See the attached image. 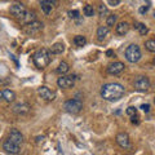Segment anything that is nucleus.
I'll return each instance as SVG.
<instances>
[{
  "label": "nucleus",
  "instance_id": "f257e3e1",
  "mask_svg": "<svg viewBox=\"0 0 155 155\" xmlns=\"http://www.w3.org/2000/svg\"><path fill=\"white\" fill-rule=\"evenodd\" d=\"M124 87L119 83H107L101 88V97L106 101H110V102L120 100L124 96Z\"/></svg>",
  "mask_w": 155,
  "mask_h": 155
},
{
  "label": "nucleus",
  "instance_id": "f03ea898",
  "mask_svg": "<svg viewBox=\"0 0 155 155\" xmlns=\"http://www.w3.org/2000/svg\"><path fill=\"white\" fill-rule=\"evenodd\" d=\"M32 61L38 69H44L49 65L51 62V52L47 48H41V49L36 51L32 56Z\"/></svg>",
  "mask_w": 155,
  "mask_h": 155
},
{
  "label": "nucleus",
  "instance_id": "7ed1b4c3",
  "mask_svg": "<svg viewBox=\"0 0 155 155\" xmlns=\"http://www.w3.org/2000/svg\"><path fill=\"white\" fill-rule=\"evenodd\" d=\"M141 49H140L138 45L136 44H130L127 49H125V58L130 64H134V62H138L141 60Z\"/></svg>",
  "mask_w": 155,
  "mask_h": 155
},
{
  "label": "nucleus",
  "instance_id": "20e7f679",
  "mask_svg": "<svg viewBox=\"0 0 155 155\" xmlns=\"http://www.w3.org/2000/svg\"><path fill=\"white\" fill-rule=\"evenodd\" d=\"M64 109L69 114H78L83 109V102L80 100H69L64 104Z\"/></svg>",
  "mask_w": 155,
  "mask_h": 155
},
{
  "label": "nucleus",
  "instance_id": "39448f33",
  "mask_svg": "<svg viewBox=\"0 0 155 155\" xmlns=\"http://www.w3.org/2000/svg\"><path fill=\"white\" fill-rule=\"evenodd\" d=\"M26 12H27V9H26V7L23 5L22 3H17V4H13V5L11 7V13L13 14L14 17H16L17 19H21L25 17V14H26Z\"/></svg>",
  "mask_w": 155,
  "mask_h": 155
},
{
  "label": "nucleus",
  "instance_id": "423d86ee",
  "mask_svg": "<svg viewBox=\"0 0 155 155\" xmlns=\"http://www.w3.org/2000/svg\"><path fill=\"white\" fill-rule=\"evenodd\" d=\"M133 84H134V88L137 91H140V92H145V91H147L150 88V80H149V78H146V76L136 78Z\"/></svg>",
  "mask_w": 155,
  "mask_h": 155
},
{
  "label": "nucleus",
  "instance_id": "0eeeda50",
  "mask_svg": "<svg viewBox=\"0 0 155 155\" xmlns=\"http://www.w3.org/2000/svg\"><path fill=\"white\" fill-rule=\"evenodd\" d=\"M75 75H69V76H61L57 80V85L60 88H71L75 83Z\"/></svg>",
  "mask_w": 155,
  "mask_h": 155
},
{
  "label": "nucleus",
  "instance_id": "6e6552de",
  "mask_svg": "<svg viewBox=\"0 0 155 155\" xmlns=\"http://www.w3.org/2000/svg\"><path fill=\"white\" fill-rule=\"evenodd\" d=\"M3 149L5 150V151L8 153V154H18L19 153V150H21V146L19 145H17V143H14L13 141H11V140H5L4 141V143H3Z\"/></svg>",
  "mask_w": 155,
  "mask_h": 155
},
{
  "label": "nucleus",
  "instance_id": "1a4fd4ad",
  "mask_svg": "<svg viewBox=\"0 0 155 155\" xmlns=\"http://www.w3.org/2000/svg\"><path fill=\"white\" fill-rule=\"evenodd\" d=\"M38 93H39V96L41 97V98H44V100H47V101H53L56 98V93L53 91H51L48 87H40V88H38Z\"/></svg>",
  "mask_w": 155,
  "mask_h": 155
},
{
  "label": "nucleus",
  "instance_id": "9d476101",
  "mask_svg": "<svg viewBox=\"0 0 155 155\" xmlns=\"http://www.w3.org/2000/svg\"><path fill=\"white\" fill-rule=\"evenodd\" d=\"M125 69V65L123 64V62H114V64H110L107 66V72L111 75H118L120 74V72H123Z\"/></svg>",
  "mask_w": 155,
  "mask_h": 155
},
{
  "label": "nucleus",
  "instance_id": "9b49d317",
  "mask_svg": "<svg viewBox=\"0 0 155 155\" xmlns=\"http://www.w3.org/2000/svg\"><path fill=\"white\" fill-rule=\"evenodd\" d=\"M23 30H25V32H27V34H36L40 30H43V22L34 21L31 23H28V25H25Z\"/></svg>",
  "mask_w": 155,
  "mask_h": 155
},
{
  "label": "nucleus",
  "instance_id": "f8f14e48",
  "mask_svg": "<svg viewBox=\"0 0 155 155\" xmlns=\"http://www.w3.org/2000/svg\"><path fill=\"white\" fill-rule=\"evenodd\" d=\"M115 140H116V143H118L120 147H123V149H127V147L130 146L129 136H128L127 133H124V132L116 134V138H115Z\"/></svg>",
  "mask_w": 155,
  "mask_h": 155
},
{
  "label": "nucleus",
  "instance_id": "ddd939ff",
  "mask_svg": "<svg viewBox=\"0 0 155 155\" xmlns=\"http://www.w3.org/2000/svg\"><path fill=\"white\" fill-rule=\"evenodd\" d=\"M30 105L28 104H25V102H19V104H16L12 107V111L14 114H18V115H25L30 111Z\"/></svg>",
  "mask_w": 155,
  "mask_h": 155
},
{
  "label": "nucleus",
  "instance_id": "4468645a",
  "mask_svg": "<svg viewBox=\"0 0 155 155\" xmlns=\"http://www.w3.org/2000/svg\"><path fill=\"white\" fill-rule=\"evenodd\" d=\"M11 141H13L14 143H17L21 146L22 142H23V134L19 132L18 129H12L11 132H9V137H8Z\"/></svg>",
  "mask_w": 155,
  "mask_h": 155
},
{
  "label": "nucleus",
  "instance_id": "2eb2a0df",
  "mask_svg": "<svg viewBox=\"0 0 155 155\" xmlns=\"http://www.w3.org/2000/svg\"><path fill=\"white\" fill-rule=\"evenodd\" d=\"M0 100L7 101V102H13L16 100V93L11 89H2L0 91Z\"/></svg>",
  "mask_w": 155,
  "mask_h": 155
},
{
  "label": "nucleus",
  "instance_id": "dca6fc26",
  "mask_svg": "<svg viewBox=\"0 0 155 155\" xmlns=\"http://www.w3.org/2000/svg\"><path fill=\"white\" fill-rule=\"evenodd\" d=\"M128 31H129V23H128V22H125V21L119 22L118 25L115 26V32L118 34V35H120V36L127 35Z\"/></svg>",
  "mask_w": 155,
  "mask_h": 155
},
{
  "label": "nucleus",
  "instance_id": "f3484780",
  "mask_svg": "<svg viewBox=\"0 0 155 155\" xmlns=\"http://www.w3.org/2000/svg\"><path fill=\"white\" fill-rule=\"evenodd\" d=\"M54 2H49V0H41L40 2V7H41V11L44 12L45 14H49L53 9V5H54Z\"/></svg>",
  "mask_w": 155,
  "mask_h": 155
},
{
  "label": "nucleus",
  "instance_id": "a211bd4d",
  "mask_svg": "<svg viewBox=\"0 0 155 155\" xmlns=\"http://www.w3.org/2000/svg\"><path fill=\"white\" fill-rule=\"evenodd\" d=\"M110 32V28L107 26H100L97 28V39H98L100 41H102L104 39H106V36L109 35Z\"/></svg>",
  "mask_w": 155,
  "mask_h": 155
},
{
  "label": "nucleus",
  "instance_id": "6ab92c4d",
  "mask_svg": "<svg viewBox=\"0 0 155 155\" xmlns=\"http://www.w3.org/2000/svg\"><path fill=\"white\" fill-rule=\"evenodd\" d=\"M34 21H36L35 13H34V12H28V11L26 12L25 17L21 19V22L23 23V25H28V23H31V22H34Z\"/></svg>",
  "mask_w": 155,
  "mask_h": 155
},
{
  "label": "nucleus",
  "instance_id": "aec40b11",
  "mask_svg": "<svg viewBox=\"0 0 155 155\" xmlns=\"http://www.w3.org/2000/svg\"><path fill=\"white\" fill-rule=\"evenodd\" d=\"M64 51H65V45L62 43H54L49 49V52L53 53V54H61Z\"/></svg>",
  "mask_w": 155,
  "mask_h": 155
},
{
  "label": "nucleus",
  "instance_id": "412c9836",
  "mask_svg": "<svg viewBox=\"0 0 155 155\" xmlns=\"http://www.w3.org/2000/svg\"><path fill=\"white\" fill-rule=\"evenodd\" d=\"M134 28L138 30V32L141 34V35H146V34L149 32V28L141 22H134Z\"/></svg>",
  "mask_w": 155,
  "mask_h": 155
},
{
  "label": "nucleus",
  "instance_id": "4be33fe9",
  "mask_svg": "<svg viewBox=\"0 0 155 155\" xmlns=\"http://www.w3.org/2000/svg\"><path fill=\"white\" fill-rule=\"evenodd\" d=\"M74 44H75L76 47H84V45L87 44L85 36H83V35H76V36L74 38Z\"/></svg>",
  "mask_w": 155,
  "mask_h": 155
},
{
  "label": "nucleus",
  "instance_id": "5701e85b",
  "mask_svg": "<svg viewBox=\"0 0 155 155\" xmlns=\"http://www.w3.org/2000/svg\"><path fill=\"white\" fill-rule=\"evenodd\" d=\"M116 21H118V16H116V14H110V16L107 17V19H106V26L110 28L111 26L115 25Z\"/></svg>",
  "mask_w": 155,
  "mask_h": 155
},
{
  "label": "nucleus",
  "instance_id": "b1692460",
  "mask_svg": "<svg viewBox=\"0 0 155 155\" xmlns=\"http://www.w3.org/2000/svg\"><path fill=\"white\" fill-rule=\"evenodd\" d=\"M83 13H84V16H87V17H93L94 16V9H93L92 5L87 4V5L83 8Z\"/></svg>",
  "mask_w": 155,
  "mask_h": 155
},
{
  "label": "nucleus",
  "instance_id": "393cba45",
  "mask_svg": "<svg viewBox=\"0 0 155 155\" xmlns=\"http://www.w3.org/2000/svg\"><path fill=\"white\" fill-rule=\"evenodd\" d=\"M69 70H70L69 65H67L66 62H61V64H60V66L57 67V70H56V71L58 72V74H66V72L69 71Z\"/></svg>",
  "mask_w": 155,
  "mask_h": 155
},
{
  "label": "nucleus",
  "instance_id": "a878e982",
  "mask_svg": "<svg viewBox=\"0 0 155 155\" xmlns=\"http://www.w3.org/2000/svg\"><path fill=\"white\" fill-rule=\"evenodd\" d=\"M145 47H146V49L151 53H155V39H150L145 43Z\"/></svg>",
  "mask_w": 155,
  "mask_h": 155
},
{
  "label": "nucleus",
  "instance_id": "bb28decb",
  "mask_svg": "<svg viewBox=\"0 0 155 155\" xmlns=\"http://www.w3.org/2000/svg\"><path fill=\"white\" fill-rule=\"evenodd\" d=\"M107 13H109L107 7H106L105 4H100V5H98V14H100V16L104 17V16H106Z\"/></svg>",
  "mask_w": 155,
  "mask_h": 155
},
{
  "label": "nucleus",
  "instance_id": "cd10ccee",
  "mask_svg": "<svg viewBox=\"0 0 155 155\" xmlns=\"http://www.w3.org/2000/svg\"><path fill=\"white\" fill-rule=\"evenodd\" d=\"M127 114H128L129 116H134L136 114H137V109L133 107V106H130V107L127 109Z\"/></svg>",
  "mask_w": 155,
  "mask_h": 155
},
{
  "label": "nucleus",
  "instance_id": "c85d7f7f",
  "mask_svg": "<svg viewBox=\"0 0 155 155\" xmlns=\"http://www.w3.org/2000/svg\"><path fill=\"white\" fill-rule=\"evenodd\" d=\"M149 8H150V5H142V7H140V9H138L140 14H145V13L149 11Z\"/></svg>",
  "mask_w": 155,
  "mask_h": 155
},
{
  "label": "nucleus",
  "instance_id": "c756f323",
  "mask_svg": "<svg viewBox=\"0 0 155 155\" xmlns=\"http://www.w3.org/2000/svg\"><path fill=\"white\" fill-rule=\"evenodd\" d=\"M69 16L75 19V18L79 17V11H69Z\"/></svg>",
  "mask_w": 155,
  "mask_h": 155
},
{
  "label": "nucleus",
  "instance_id": "7c9ffc66",
  "mask_svg": "<svg viewBox=\"0 0 155 155\" xmlns=\"http://www.w3.org/2000/svg\"><path fill=\"white\" fill-rule=\"evenodd\" d=\"M141 109L145 111V113H149V111H150V105L143 104V105H141Z\"/></svg>",
  "mask_w": 155,
  "mask_h": 155
},
{
  "label": "nucleus",
  "instance_id": "2f4dec72",
  "mask_svg": "<svg viewBox=\"0 0 155 155\" xmlns=\"http://www.w3.org/2000/svg\"><path fill=\"white\" fill-rule=\"evenodd\" d=\"M109 4H110V5H118V4H120V0H109V2H107Z\"/></svg>",
  "mask_w": 155,
  "mask_h": 155
},
{
  "label": "nucleus",
  "instance_id": "473e14b6",
  "mask_svg": "<svg viewBox=\"0 0 155 155\" xmlns=\"http://www.w3.org/2000/svg\"><path fill=\"white\" fill-rule=\"evenodd\" d=\"M113 54H114V52L111 51V49H110V51H107V52H106V56H107V57H111Z\"/></svg>",
  "mask_w": 155,
  "mask_h": 155
},
{
  "label": "nucleus",
  "instance_id": "72a5a7b5",
  "mask_svg": "<svg viewBox=\"0 0 155 155\" xmlns=\"http://www.w3.org/2000/svg\"><path fill=\"white\" fill-rule=\"evenodd\" d=\"M137 119H138V116H137V115H134V116H132V122H133V123H137V122H138V120H137Z\"/></svg>",
  "mask_w": 155,
  "mask_h": 155
},
{
  "label": "nucleus",
  "instance_id": "f704fd0d",
  "mask_svg": "<svg viewBox=\"0 0 155 155\" xmlns=\"http://www.w3.org/2000/svg\"><path fill=\"white\" fill-rule=\"evenodd\" d=\"M154 102H155V98H154Z\"/></svg>",
  "mask_w": 155,
  "mask_h": 155
},
{
  "label": "nucleus",
  "instance_id": "c9c22d12",
  "mask_svg": "<svg viewBox=\"0 0 155 155\" xmlns=\"http://www.w3.org/2000/svg\"><path fill=\"white\" fill-rule=\"evenodd\" d=\"M154 16H155V14H154Z\"/></svg>",
  "mask_w": 155,
  "mask_h": 155
}]
</instances>
